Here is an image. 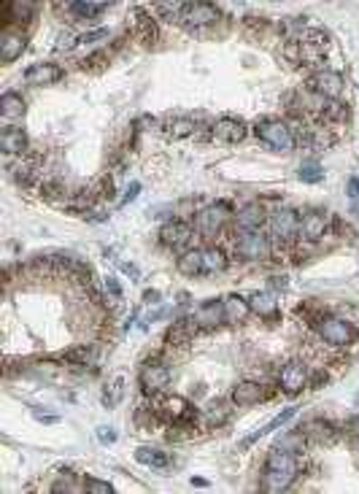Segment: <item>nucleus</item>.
<instances>
[{
    "instance_id": "39448f33",
    "label": "nucleus",
    "mask_w": 359,
    "mask_h": 494,
    "mask_svg": "<svg viewBox=\"0 0 359 494\" xmlns=\"http://www.w3.org/2000/svg\"><path fill=\"white\" fill-rule=\"evenodd\" d=\"M138 384H141V389H143V395H163L165 389H167V384H170V370H167V365L163 362H146L143 368H141V375H138Z\"/></svg>"
},
{
    "instance_id": "f704fd0d",
    "label": "nucleus",
    "mask_w": 359,
    "mask_h": 494,
    "mask_svg": "<svg viewBox=\"0 0 359 494\" xmlns=\"http://www.w3.org/2000/svg\"><path fill=\"white\" fill-rule=\"evenodd\" d=\"M70 3H73V8H76L79 14H84V17H92V14H98L100 8L111 6L114 0H70Z\"/></svg>"
},
{
    "instance_id": "423d86ee",
    "label": "nucleus",
    "mask_w": 359,
    "mask_h": 494,
    "mask_svg": "<svg viewBox=\"0 0 359 494\" xmlns=\"http://www.w3.org/2000/svg\"><path fill=\"white\" fill-rule=\"evenodd\" d=\"M278 386H281L284 395L297 397V395L308 386V368H305V362L289 359V362L281 368V373H278Z\"/></svg>"
},
{
    "instance_id": "5701e85b",
    "label": "nucleus",
    "mask_w": 359,
    "mask_h": 494,
    "mask_svg": "<svg viewBox=\"0 0 359 494\" xmlns=\"http://www.w3.org/2000/svg\"><path fill=\"white\" fill-rule=\"evenodd\" d=\"M235 221H238V230H260L265 224V208L260 203H249L238 211Z\"/></svg>"
},
{
    "instance_id": "a18cd8bd",
    "label": "nucleus",
    "mask_w": 359,
    "mask_h": 494,
    "mask_svg": "<svg viewBox=\"0 0 359 494\" xmlns=\"http://www.w3.org/2000/svg\"><path fill=\"white\" fill-rule=\"evenodd\" d=\"M349 192H351V197H359V179H351V181H349Z\"/></svg>"
},
{
    "instance_id": "412c9836",
    "label": "nucleus",
    "mask_w": 359,
    "mask_h": 494,
    "mask_svg": "<svg viewBox=\"0 0 359 494\" xmlns=\"http://www.w3.org/2000/svg\"><path fill=\"white\" fill-rule=\"evenodd\" d=\"M252 313V303L240 295H227L225 297V322L227 324H243Z\"/></svg>"
},
{
    "instance_id": "7c9ffc66",
    "label": "nucleus",
    "mask_w": 359,
    "mask_h": 494,
    "mask_svg": "<svg viewBox=\"0 0 359 494\" xmlns=\"http://www.w3.org/2000/svg\"><path fill=\"white\" fill-rule=\"evenodd\" d=\"M35 11V0H8V19L14 25H25L30 22Z\"/></svg>"
},
{
    "instance_id": "49530a36",
    "label": "nucleus",
    "mask_w": 359,
    "mask_h": 494,
    "mask_svg": "<svg viewBox=\"0 0 359 494\" xmlns=\"http://www.w3.org/2000/svg\"><path fill=\"white\" fill-rule=\"evenodd\" d=\"M270 281H273V286H276V289H278V286H281V289H287V286H289V284H287V278H284V276H281V278L276 276V278H270Z\"/></svg>"
},
{
    "instance_id": "c03bdc74",
    "label": "nucleus",
    "mask_w": 359,
    "mask_h": 494,
    "mask_svg": "<svg viewBox=\"0 0 359 494\" xmlns=\"http://www.w3.org/2000/svg\"><path fill=\"white\" fill-rule=\"evenodd\" d=\"M349 433L354 435V437H359V416H351V419H349Z\"/></svg>"
},
{
    "instance_id": "6e6552de",
    "label": "nucleus",
    "mask_w": 359,
    "mask_h": 494,
    "mask_svg": "<svg viewBox=\"0 0 359 494\" xmlns=\"http://www.w3.org/2000/svg\"><path fill=\"white\" fill-rule=\"evenodd\" d=\"M343 87H346V81H343V76L340 73H335V70H316L311 79H308V90L314 95H322L327 100H338V95L343 92Z\"/></svg>"
},
{
    "instance_id": "9d476101",
    "label": "nucleus",
    "mask_w": 359,
    "mask_h": 494,
    "mask_svg": "<svg viewBox=\"0 0 359 494\" xmlns=\"http://www.w3.org/2000/svg\"><path fill=\"white\" fill-rule=\"evenodd\" d=\"M229 211L225 203H219V206H208V208H203L200 214H197V233H203L205 238H214V235H219L222 233V227H225V221H227Z\"/></svg>"
},
{
    "instance_id": "9b49d317",
    "label": "nucleus",
    "mask_w": 359,
    "mask_h": 494,
    "mask_svg": "<svg viewBox=\"0 0 359 494\" xmlns=\"http://www.w3.org/2000/svg\"><path fill=\"white\" fill-rule=\"evenodd\" d=\"M211 135L216 141H222V144H240L249 135V124L243 119H235V117H222V119L214 122Z\"/></svg>"
},
{
    "instance_id": "4468645a",
    "label": "nucleus",
    "mask_w": 359,
    "mask_h": 494,
    "mask_svg": "<svg viewBox=\"0 0 359 494\" xmlns=\"http://www.w3.org/2000/svg\"><path fill=\"white\" fill-rule=\"evenodd\" d=\"M192 319L197 322L200 330H214L225 322V300H205L203 306H197Z\"/></svg>"
},
{
    "instance_id": "ddd939ff",
    "label": "nucleus",
    "mask_w": 359,
    "mask_h": 494,
    "mask_svg": "<svg viewBox=\"0 0 359 494\" xmlns=\"http://www.w3.org/2000/svg\"><path fill=\"white\" fill-rule=\"evenodd\" d=\"M60 79H63V68L52 62H35L25 70V84L30 87H49V84H57Z\"/></svg>"
},
{
    "instance_id": "6ab92c4d",
    "label": "nucleus",
    "mask_w": 359,
    "mask_h": 494,
    "mask_svg": "<svg viewBox=\"0 0 359 494\" xmlns=\"http://www.w3.org/2000/svg\"><path fill=\"white\" fill-rule=\"evenodd\" d=\"M25 49H28V38H25L22 32H17V30L3 32V38H0V60L6 62V65L19 60Z\"/></svg>"
},
{
    "instance_id": "4be33fe9",
    "label": "nucleus",
    "mask_w": 359,
    "mask_h": 494,
    "mask_svg": "<svg viewBox=\"0 0 359 494\" xmlns=\"http://www.w3.org/2000/svg\"><path fill=\"white\" fill-rule=\"evenodd\" d=\"M0 149L6 155H25L28 149V135L22 127H6L0 132Z\"/></svg>"
},
{
    "instance_id": "a878e982",
    "label": "nucleus",
    "mask_w": 359,
    "mask_h": 494,
    "mask_svg": "<svg viewBox=\"0 0 359 494\" xmlns=\"http://www.w3.org/2000/svg\"><path fill=\"white\" fill-rule=\"evenodd\" d=\"M132 19H135V35L143 41V43H154L157 41V28H154V19L146 14V11H141V8H135L132 11Z\"/></svg>"
},
{
    "instance_id": "7ed1b4c3",
    "label": "nucleus",
    "mask_w": 359,
    "mask_h": 494,
    "mask_svg": "<svg viewBox=\"0 0 359 494\" xmlns=\"http://www.w3.org/2000/svg\"><path fill=\"white\" fill-rule=\"evenodd\" d=\"M314 327H316L319 338L329 346H335V348H346L359 338L357 327L349 319H340V316H322Z\"/></svg>"
},
{
    "instance_id": "58836bf2",
    "label": "nucleus",
    "mask_w": 359,
    "mask_h": 494,
    "mask_svg": "<svg viewBox=\"0 0 359 494\" xmlns=\"http://www.w3.org/2000/svg\"><path fill=\"white\" fill-rule=\"evenodd\" d=\"M41 195H43V197H49V200H54V197L65 195V186L52 179V181H43V184H41Z\"/></svg>"
},
{
    "instance_id": "f257e3e1",
    "label": "nucleus",
    "mask_w": 359,
    "mask_h": 494,
    "mask_svg": "<svg viewBox=\"0 0 359 494\" xmlns=\"http://www.w3.org/2000/svg\"><path fill=\"white\" fill-rule=\"evenodd\" d=\"M300 475V464H297V451H289L284 446H273L267 460H265V470H262V489L270 494L287 492L297 481Z\"/></svg>"
},
{
    "instance_id": "dca6fc26",
    "label": "nucleus",
    "mask_w": 359,
    "mask_h": 494,
    "mask_svg": "<svg viewBox=\"0 0 359 494\" xmlns=\"http://www.w3.org/2000/svg\"><path fill=\"white\" fill-rule=\"evenodd\" d=\"M189 238H192V227H189L187 221H181V219L167 221V224H163V230H160V241H163V246L167 248H184L189 244Z\"/></svg>"
},
{
    "instance_id": "cd10ccee",
    "label": "nucleus",
    "mask_w": 359,
    "mask_h": 494,
    "mask_svg": "<svg viewBox=\"0 0 359 494\" xmlns=\"http://www.w3.org/2000/svg\"><path fill=\"white\" fill-rule=\"evenodd\" d=\"M227 268V254L219 246H205L203 248V273H222Z\"/></svg>"
},
{
    "instance_id": "aec40b11",
    "label": "nucleus",
    "mask_w": 359,
    "mask_h": 494,
    "mask_svg": "<svg viewBox=\"0 0 359 494\" xmlns=\"http://www.w3.org/2000/svg\"><path fill=\"white\" fill-rule=\"evenodd\" d=\"M327 224H329V217H327V214H322V211H308L305 217L300 219V235H302L305 241H319V238H325Z\"/></svg>"
},
{
    "instance_id": "c85d7f7f",
    "label": "nucleus",
    "mask_w": 359,
    "mask_h": 494,
    "mask_svg": "<svg viewBox=\"0 0 359 494\" xmlns=\"http://www.w3.org/2000/svg\"><path fill=\"white\" fill-rule=\"evenodd\" d=\"M135 462L146 464V467H154V470H165L170 464V457L160 451V448H152V446H141L135 451Z\"/></svg>"
},
{
    "instance_id": "473e14b6",
    "label": "nucleus",
    "mask_w": 359,
    "mask_h": 494,
    "mask_svg": "<svg viewBox=\"0 0 359 494\" xmlns=\"http://www.w3.org/2000/svg\"><path fill=\"white\" fill-rule=\"evenodd\" d=\"M95 359H98L95 348H87V346H79V348H70V351H65V362L76 365V368H87V365H92Z\"/></svg>"
},
{
    "instance_id": "e433bc0d",
    "label": "nucleus",
    "mask_w": 359,
    "mask_h": 494,
    "mask_svg": "<svg viewBox=\"0 0 359 494\" xmlns=\"http://www.w3.org/2000/svg\"><path fill=\"white\" fill-rule=\"evenodd\" d=\"M284 57L292 62V65H302V43H300V41H287Z\"/></svg>"
},
{
    "instance_id": "37998d69",
    "label": "nucleus",
    "mask_w": 359,
    "mask_h": 494,
    "mask_svg": "<svg viewBox=\"0 0 359 494\" xmlns=\"http://www.w3.org/2000/svg\"><path fill=\"white\" fill-rule=\"evenodd\" d=\"M138 192H141V184L135 181V184H130V189H127V197H125L122 203H127V200H135V197H138Z\"/></svg>"
},
{
    "instance_id": "f3484780",
    "label": "nucleus",
    "mask_w": 359,
    "mask_h": 494,
    "mask_svg": "<svg viewBox=\"0 0 359 494\" xmlns=\"http://www.w3.org/2000/svg\"><path fill=\"white\" fill-rule=\"evenodd\" d=\"M300 430H302L308 443H316V446H332V443L338 440V430H335L329 422H325V419H311V422L302 424Z\"/></svg>"
},
{
    "instance_id": "0eeeda50",
    "label": "nucleus",
    "mask_w": 359,
    "mask_h": 494,
    "mask_svg": "<svg viewBox=\"0 0 359 494\" xmlns=\"http://www.w3.org/2000/svg\"><path fill=\"white\" fill-rule=\"evenodd\" d=\"M267 224H270V235H273L276 241H281V244L294 241V235L300 233V217H297L294 211H289V208L273 211L270 219H267Z\"/></svg>"
},
{
    "instance_id": "b1692460",
    "label": "nucleus",
    "mask_w": 359,
    "mask_h": 494,
    "mask_svg": "<svg viewBox=\"0 0 359 494\" xmlns=\"http://www.w3.org/2000/svg\"><path fill=\"white\" fill-rule=\"evenodd\" d=\"M294 416H297V408H287L284 413H278L276 419H270V422H267L265 427H260V430H257V433H254V435H249V437H246V440L240 443V448H249V446H252L254 440H260V437H265V435H270V433H273V430H278V427H284V424H287L289 419H294Z\"/></svg>"
},
{
    "instance_id": "2f4dec72",
    "label": "nucleus",
    "mask_w": 359,
    "mask_h": 494,
    "mask_svg": "<svg viewBox=\"0 0 359 494\" xmlns=\"http://www.w3.org/2000/svg\"><path fill=\"white\" fill-rule=\"evenodd\" d=\"M249 303H252V310L260 313V316H276V310H278V303H276L273 292H254L249 297Z\"/></svg>"
},
{
    "instance_id": "79ce46f5",
    "label": "nucleus",
    "mask_w": 359,
    "mask_h": 494,
    "mask_svg": "<svg viewBox=\"0 0 359 494\" xmlns=\"http://www.w3.org/2000/svg\"><path fill=\"white\" fill-rule=\"evenodd\" d=\"M105 289L114 295V300H122V286L116 284V278H105Z\"/></svg>"
},
{
    "instance_id": "f03ea898",
    "label": "nucleus",
    "mask_w": 359,
    "mask_h": 494,
    "mask_svg": "<svg viewBox=\"0 0 359 494\" xmlns=\"http://www.w3.org/2000/svg\"><path fill=\"white\" fill-rule=\"evenodd\" d=\"M254 135L260 138L265 146H270L273 152H284L289 155L297 146V135L294 130L287 122L281 119H262V122L254 124Z\"/></svg>"
},
{
    "instance_id": "bb28decb",
    "label": "nucleus",
    "mask_w": 359,
    "mask_h": 494,
    "mask_svg": "<svg viewBox=\"0 0 359 494\" xmlns=\"http://www.w3.org/2000/svg\"><path fill=\"white\" fill-rule=\"evenodd\" d=\"M176 265L184 276H203V248H187Z\"/></svg>"
},
{
    "instance_id": "a211bd4d",
    "label": "nucleus",
    "mask_w": 359,
    "mask_h": 494,
    "mask_svg": "<svg viewBox=\"0 0 359 494\" xmlns=\"http://www.w3.org/2000/svg\"><path fill=\"white\" fill-rule=\"evenodd\" d=\"M197 322L195 319H178V322H173V327H167V333H165V343L167 346H178V348H184V346H189L192 338L197 335Z\"/></svg>"
},
{
    "instance_id": "c9c22d12",
    "label": "nucleus",
    "mask_w": 359,
    "mask_h": 494,
    "mask_svg": "<svg viewBox=\"0 0 359 494\" xmlns=\"http://www.w3.org/2000/svg\"><path fill=\"white\" fill-rule=\"evenodd\" d=\"M297 176H300V181H305V184H319V181L325 179V170H322L316 162H305Z\"/></svg>"
},
{
    "instance_id": "72a5a7b5",
    "label": "nucleus",
    "mask_w": 359,
    "mask_h": 494,
    "mask_svg": "<svg viewBox=\"0 0 359 494\" xmlns=\"http://www.w3.org/2000/svg\"><path fill=\"white\" fill-rule=\"evenodd\" d=\"M192 0H154V6H157V11L167 17V19H181V14H184V8L189 6Z\"/></svg>"
},
{
    "instance_id": "c756f323",
    "label": "nucleus",
    "mask_w": 359,
    "mask_h": 494,
    "mask_svg": "<svg viewBox=\"0 0 359 494\" xmlns=\"http://www.w3.org/2000/svg\"><path fill=\"white\" fill-rule=\"evenodd\" d=\"M0 114H3V119H22L25 117V100L17 92H6L0 97Z\"/></svg>"
},
{
    "instance_id": "a19ab883",
    "label": "nucleus",
    "mask_w": 359,
    "mask_h": 494,
    "mask_svg": "<svg viewBox=\"0 0 359 494\" xmlns=\"http://www.w3.org/2000/svg\"><path fill=\"white\" fill-rule=\"evenodd\" d=\"M105 35H108V32L100 28V30H92V32H87V35H81V38H79V43H92V41H103Z\"/></svg>"
},
{
    "instance_id": "1a4fd4ad",
    "label": "nucleus",
    "mask_w": 359,
    "mask_h": 494,
    "mask_svg": "<svg viewBox=\"0 0 359 494\" xmlns=\"http://www.w3.org/2000/svg\"><path fill=\"white\" fill-rule=\"evenodd\" d=\"M216 19H219V8L214 3H205V0H197V3L192 0L181 14V22L187 28H208Z\"/></svg>"
},
{
    "instance_id": "4c0bfd02",
    "label": "nucleus",
    "mask_w": 359,
    "mask_h": 494,
    "mask_svg": "<svg viewBox=\"0 0 359 494\" xmlns=\"http://www.w3.org/2000/svg\"><path fill=\"white\" fill-rule=\"evenodd\" d=\"M84 489L92 494H111L114 486L108 481H98V478H84Z\"/></svg>"
},
{
    "instance_id": "de8ad7c7",
    "label": "nucleus",
    "mask_w": 359,
    "mask_h": 494,
    "mask_svg": "<svg viewBox=\"0 0 359 494\" xmlns=\"http://www.w3.org/2000/svg\"><path fill=\"white\" fill-rule=\"evenodd\" d=\"M157 297H160L157 292H146V295H143V300H157Z\"/></svg>"
},
{
    "instance_id": "ea45409f",
    "label": "nucleus",
    "mask_w": 359,
    "mask_h": 494,
    "mask_svg": "<svg viewBox=\"0 0 359 494\" xmlns=\"http://www.w3.org/2000/svg\"><path fill=\"white\" fill-rule=\"evenodd\" d=\"M98 440L103 446H111V443L116 440V433H114L111 427H98Z\"/></svg>"
},
{
    "instance_id": "2eb2a0df",
    "label": "nucleus",
    "mask_w": 359,
    "mask_h": 494,
    "mask_svg": "<svg viewBox=\"0 0 359 494\" xmlns=\"http://www.w3.org/2000/svg\"><path fill=\"white\" fill-rule=\"evenodd\" d=\"M232 402L238 405V408H249V405H257L267 397V392H265V386H262L260 381H238L235 386H232Z\"/></svg>"
},
{
    "instance_id": "20e7f679",
    "label": "nucleus",
    "mask_w": 359,
    "mask_h": 494,
    "mask_svg": "<svg viewBox=\"0 0 359 494\" xmlns=\"http://www.w3.org/2000/svg\"><path fill=\"white\" fill-rule=\"evenodd\" d=\"M235 251L249 262H262L270 257V241L262 235V230H238Z\"/></svg>"
},
{
    "instance_id": "f8f14e48",
    "label": "nucleus",
    "mask_w": 359,
    "mask_h": 494,
    "mask_svg": "<svg viewBox=\"0 0 359 494\" xmlns=\"http://www.w3.org/2000/svg\"><path fill=\"white\" fill-rule=\"evenodd\" d=\"M160 416L173 422V424H192L195 422V408L184 397L173 395V397H165L163 408H160Z\"/></svg>"
},
{
    "instance_id": "393cba45",
    "label": "nucleus",
    "mask_w": 359,
    "mask_h": 494,
    "mask_svg": "<svg viewBox=\"0 0 359 494\" xmlns=\"http://www.w3.org/2000/svg\"><path fill=\"white\" fill-rule=\"evenodd\" d=\"M197 132V122L192 117H176V119H170V122L165 124V135L170 138V141H181V138H189V135H195Z\"/></svg>"
}]
</instances>
